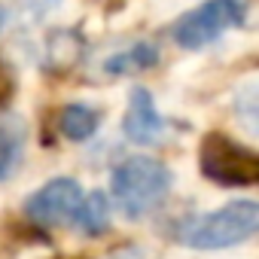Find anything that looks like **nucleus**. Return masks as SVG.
<instances>
[{
    "label": "nucleus",
    "mask_w": 259,
    "mask_h": 259,
    "mask_svg": "<svg viewBox=\"0 0 259 259\" xmlns=\"http://www.w3.org/2000/svg\"><path fill=\"white\" fill-rule=\"evenodd\" d=\"M259 235V201L235 198L217 210L186 217L174 226V241L189 250H229Z\"/></svg>",
    "instance_id": "obj_1"
},
{
    "label": "nucleus",
    "mask_w": 259,
    "mask_h": 259,
    "mask_svg": "<svg viewBox=\"0 0 259 259\" xmlns=\"http://www.w3.org/2000/svg\"><path fill=\"white\" fill-rule=\"evenodd\" d=\"M171 171L153 156H128L110 174L113 204L128 220H144L159 210L171 192Z\"/></svg>",
    "instance_id": "obj_2"
},
{
    "label": "nucleus",
    "mask_w": 259,
    "mask_h": 259,
    "mask_svg": "<svg viewBox=\"0 0 259 259\" xmlns=\"http://www.w3.org/2000/svg\"><path fill=\"white\" fill-rule=\"evenodd\" d=\"M198 168L210 183L226 189H244L259 183V153L220 132L204 135L198 150Z\"/></svg>",
    "instance_id": "obj_3"
},
{
    "label": "nucleus",
    "mask_w": 259,
    "mask_h": 259,
    "mask_svg": "<svg viewBox=\"0 0 259 259\" xmlns=\"http://www.w3.org/2000/svg\"><path fill=\"white\" fill-rule=\"evenodd\" d=\"M244 22H247V7L241 0H204V4L183 13L174 22L171 40L180 49L195 52V49H204V46L217 43L220 37L241 28Z\"/></svg>",
    "instance_id": "obj_4"
},
{
    "label": "nucleus",
    "mask_w": 259,
    "mask_h": 259,
    "mask_svg": "<svg viewBox=\"0 0 259 259\" xmlns=\"http://www.w3.org/2000/svg\"><path fill=\"white\" fill-rule=\"evenodd\" d=\"M82 195L85 192L73 177H55V180L43 183L37 192H31V198L25 201V217L43 229L73 226L79 204H82Z\"/></svg>",
    "instance_id": "obj_5"
},
{
    "label": "nucleus",
    "mask_w": 259,
    "mask_h": 259,
    "mask_svg": "<svg viewBox=\"0 0 259 259\" xmlns=\"http://www.w3.org/2000/svg\"><path fill=\"white\" fill-rule=\"evenodd\" d=\"M122 135L138 147H150V144L162 141L165 116L159 113L150 89H144V85L132 89V95H128V110L122 116Z\"/></svg>",
    "instance_id": "obj_6"
},
{
    "label": "nucleus",
    "mask_w": 259,
    "mask_h": 259,
    "mask_svg": "<svg viewBox=\"0 0 259 259\" xmlns=\"http://www.w3.org/2000/svg\"><path fill=\"white\" fill-rule=\"evenodd\" d=\"M25 144H28V125L16 113H0V183L19 171L25 159Z\"/></svg>",
    "instance_id": "obj_7"
},
{
    "label": "nucleus",
    "mask_w": 259,
    "mask_h": 259,
    "mask_svg": "<svg viewBox=\"0 0 259 259\" xmlns=\"http://www.w3.org/2000/svg\"><path fill=\"white\" fill-rule=\"evenodd\" d=\"M162 52L156 43H135L128 49H119L116 55H110L104 61V73L107 76H135L144 70H153L159 64Z\"/></svg>",
    "instance_id": "obj_8"
},
{
    "label": "nucleus",
    "mask_w": 259,
    "mask_h": 259,
    "mask_svg": "<svg viewBox=\"0 0 259 259\" xmlns=\"http://www.w3.org/2000/svg\"><path fill=\"white\" fill-rule=\"evenodd\" d=\"M85 55V40L76 31H52L46 37V70L67 73Z\"/></svg>",
    "instance_id": "obj_9"
},
{
    "label": "nucleus",
    "mask_w": 259,
    "mask_h": 259,
    "mask_svg": "<svg viewBox=\"0 0 259 259\" xmlns=\"http://www.w3.org/2000/svg\"><path fill=\"white\" fill-rule=\"evenodd\" d=\"M98 128H101V113L89 104H67L58 113V132L73 144H82V141L95 138Z\"/></svg>",
    "instance_id": "obj_10"
},
{
    "label": "nucleus",
    "mask_w": 259,
    "mask_h": 259,
    "mask_svg": "<svg viewBox=\"0 0 259 259\" xmlns=\"http://www.w3.org/2000/svg\"><path fill=\"white\" fill-rule=\"evenodd\" d=\"M82 235L89 238H98L110 229V195L107 192H89L82 195V204H79V213H76V223H73Z\"/></svg>",
    "instance_id": "obj_11"
},
{
    "label": "nucleus",
    "mask_w": 259,
    "mask_h": 259,
    "mask_svg": "<svg viewBox=\"0 0 259 259\" xmlns=\"http://www.w3.org/2000/svg\"><path fill=\"white\" fill-rule=\"evenodd\" d=\"M232 113L244 132L259 138V82H244L232 98Z\"/></svg>",
    "instance_id": "obj_12"
},
{
    "label": "nucleus",
    "mask_w": 259,
    "mask_h": 259,
    "mask_svg": "<svg viewBox=\"0 0 259 259\" xmlns=\"http://www.w3.org/2000/svg\"><path fill=\"white\" fill-rule=\"evenodd\" d=\"M4 25H7V7L0 4V31H4Z\"/></svg>",
    "instance_id": "obj_13"
}]
</instances>
